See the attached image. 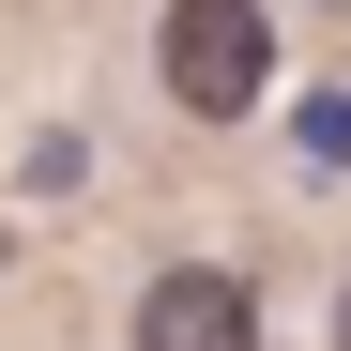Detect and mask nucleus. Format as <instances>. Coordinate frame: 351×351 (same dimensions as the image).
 I'll return each mask as SVG.
<instances>
[{
	"label": "nucleus",
	"mask_w": 351,
	"mask_h": 351,
	"mask_svg": "<svg viewBox=\"0 0 351 351\" xmlns=\"http://www.w3.org/2000/svg\"><path fill=\"white\" fill-rule=\"evenodd\" d=\"M275 77V31H260V0H168V92L199 107V123H245Z\"/></svg>",
	"instance_id": "1"
},
{
	"label": "nucleus",
	"mask_w": 351,
	"mask_h": 351,
	"mask_svg": "<svg viewBox=\"0 0 351 351\" xmlns=\"http://www.w3.org/2000/svg\"><path fill=\"white\" fill-rule=\"evenodd\" d=\"M138 351H260V290L214 275V260L153 275V290H138Z\"/></svg>",
	"instance_id": "2"
},
{
	"label": "nucleus",
	"mask_w": 351,
	"mask_h": 351,
	"mask_svg": "<svg viewBox=\"0 0 351 351\" xmlns=\"http://www.w3.org/2000/svg\"><path fill=\"white\" fill-rule=\"evenodd\" d=\"M336 351H351V290H336Z\"/></svg>",
	"instance_id": "3"
},
{
	"label": "nucleus",
	"mask_w": 351,
	"mask_h": 351,
	"mask_svg": "<svg viewBox=\"0 0 351 351\" xmlns=\"http://www.w3.org/2000/svg\"><path fill=\"white\" fill-rule=\"evenodd\" d=\"M321 16H351V0H321Z\"/></svg>",
	"instance_id": "4"
}]
</instances>
